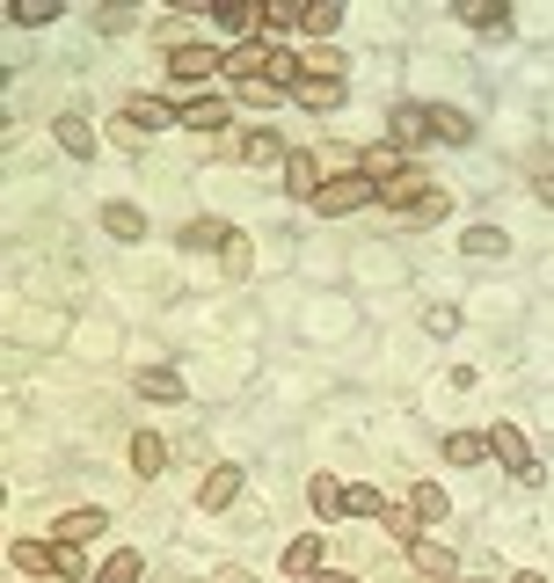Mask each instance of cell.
I'll return each mask as SVG.
<instances>
[{
    "instance_id": "6da1fadb",
    "label": "cell",
    "mask_w": 554,
    "mask_h": 583,
    "mask_svg": "<svg viewBox=\"0 0 554 583\" xmlns=\"http://www.w3.org/2000/svg\"><path fill=\"white\" fill-rule=\"evenodd\" d=\"M380 197V183H365V176H329L321 190H314V212L321 219H343V212H358V205H372Z\"/></svg>"
},
{
    "instance_id": "7a4b0ae2",
    "label": "cell",
    "mask_w": 554,
    "mask_h": 583,
    "mask_svg": "<svg viewBox=\"0 0 554 583\" xmlns=\"http://www.w3.org/2000/svg\"><path fill=\"white\" fill-rule=\"evenodd\" d=\"M489 460L511 467L519 481H533V475H540V460H533V445H525V430H519V424H496V430H489Z\"/></svg>"
},
{
    "instance_id": "3957f363",
    "label": "cell",
    "mask_w": 554,
    "mask_h": 583,
    "mask_svg": "<svg viewBox=\"0 0 554 583\" xmlns=\"http://www.w3.org/2000/svg\"><path fill=\"white\" fill-rule=\"evenodd\" d=\"M270 66H277V44H256V37L226 52V73H234V89H248V81H270Z\"/></svg>"
},
{
    "instance_id": "277c9868",
    "label": "cell",
    "mask_w": 554,
    "mask_h": 583,
    "mask_svg": "<svg viewBox=\"0 0 554 583\" xmlns=\"http://www.w3.org/2000/svg\"><path fill=\"white\" fill-rule=\"evenodd\" d=\"M124 124H132L138 139H146V132H168V124H183V103H161V95H132V103H124Z\"/></svg>"
},
{
    "instance_id": "5b68a950",
    "label": "cell",
    "mask_w": 554,
    "mask_h": 583,
    "mask_svg": "<svg viewBox=\"0 0 554 583\" xmlns=\"http://www.w3.org/2000/svg\"><path fill=\"white\" fill-rule=\"evenodd\" d=\"M219 59H226V52H212V44H197V37H191V44H183V52H168V73H175V89L191 95L197 81H205V73L219 66Z\"/></svg>"
},
{
    "instance_id": "8992f818",
    "label": "cell",
    "mask_w": 554,
    "mask_h": 583,
    "mask_svg": "<svg viewBox=\"0 0 554 583\" xmlns=\"http://www.w3.org/2000/svg\"><path fill=\"white\" fill-rule=\"evenodd\" d=\"M409 562H416V576H423V583H452V576H460L452 548H438V540H416V548H409Z\"/></svg>"
},
{
    "instance_id": "52a82bcc",
    "label": "cell",
    "mask_w": 554,
    "mask_h": 583,
    "mask_svg": "<svg viewBox=\"0 0 554 583\" xmlns=\"http://www.w3.org/2000/svg\"><path fill=\"white\" fill-rule=\"evenodd\" d=\"M183 248H197V256H226V248H234V227H226V219H191V227H183Z\"/></svg>"
},
{
    "instance_id": "ba28073f",
    "label": "cell",
    "mask_w": 554,
    "mask_h": 583,
    "mask_svg": "<svg viewBox=\"0 0 554 583\" xmlns=\"http://www.w3.org/2000/svg\"><path fill=\"white\" fill-rule=\"evenodd\" d=\"M212 22H219L226 37H242V44H248V37L270 22V8H256V0H248V8H242V0H226V8H212Z\"/></svg>"
},
{
    "instance_id": "9c48e42d",
    "label": "cell",
    "mask_w": 554,
    "mask_h": 583,
    "mask_svg": "<svg viewBox=\"0 0 554 583\" xmlns=\"http://www.w3.org/2000/svg\"><path fill=\"white\" fill-rule=\"evenodd\" d=\"M132 387L146 394V402H183V394H191V387H183V379H175L168 365H138V372H132Z\"/></svg>"
},
{
    "instance_id": "30bf717a",
    "label": "cell",
    "mask_w": 554,
    "mask_h": 583,
    "mask_svg": "<svg viewBox=\"0 0 554 583\" xmlns=\"http://www.w3.org/2000/svg\"><path fill=\"white\" fill-rule=\"evenodd\" d=\"M358 176L365 183H394V176H409V160H401V146L387 139V146H372V154H358Z\"/></svg>"
},
{
    "instance_id": "8fae6325",
    "label": "cell",
    "mask_w": 554,
    "mask_h": 583,
    "mask_svg": "<svg viewBox=\"0 0 554 583\" xmlns=\"http://www.w3.org/2000/svg\"><path fill=\"white\" fill-rule=\"evenodd\" d=\"M321 183H329V176H321V154H293V160H285V190H293V197H307V205H314Z\"/></svg>"
},
{
    "instance_id": "7c38bea8",
    "label": "cell",
    "mask_w": 554,
    "mask_h": 583,
    "mask_svg": "<svg viewBox=\"0 0 554 583\" xmlns=\"http://www.w3.org/2000/svg\"><path fill=\"white\" fill-rule=\"evenodd\" d=\"M293 95L314 110V117H329V110H343V81H321V73H307V81H299Z\"/></svg>"
},
{
    "instance_id": "4fadbf2b",
    "label": "cell",
    "mask_w": 554,
    "mask_h": 583,
    "mask_svg": "<svg viewBox=\"0 0 554 583\" xmlns=\"http://www.w3.org/2000/svg\"><path fill=\"white\" fill-rule=\"evenodd\" d=\"M234 496H242V467H212L205 489H197V503H205V511H226Z\"/></svg>"
},
{
    "instance_id": "5bb4252c",
    "label": "cell",
    "mask_w": 554,
    "mask_h": 583,
    "mask_svg": "<svg viewBox=\"0 0 554 583\" xmlns=\"http://www.w3.org/2000/svg\"><path fill=\"white\" fill-rule=\"evenodd\" d=\"M226 117H234V110H226L219 95H183V124H191V132H219Z\"/></svg>"
},
{
    "instance_id": "9a60e30c",
    "label": "cell",
    "mask_w": 554,
    "mask_h": 583,
    "mask_svg": "<svg viewBox=\"0 0 554 583\" xmlns=\"http://www.w3.org/2000/svg\"><path fill=\"white\" fill-rule=\"evenodd\" d=\"M431 139H445V146H474V124L460 117L452 103H431Z\"/></svg>"
},
{
    "instance_id": "2e32d148",
    "label": "cell",
    "mask_w": 554,
    "mask_h": 583,
    "mask_svg": "<svg viewBox=\"0 0 554 583\" xmlns=\"http://www.w3.org/2000/svg\"><path fill=\"white\" fill-rule=\"evenodd\" d=\"M321 532H307V540H293V548H285V576H321Z\"/></svg>"
},
{
    "instance_id": "e0dca14e",
    "label": "cell",
    "mask_w": 554,
    "mask_h": 583,
    "mask_svg": "<svg viewBox=\"0 0 554 583\" xmlns=\"http://www.w3.org/2000/svg\"><path fill=\"white\" fill-rule=\"evenodd\" d=\"M423 197H431V183L416 176V168H409V176H394V183H380V205H401V212H416Z\"/></svg>"
},
{
    "instance_id": "ac0fdd59",
    "label": "cell",
    "mask_w": 554,
    "mask_h": 583,
    "mask_svg": "<svg viewBox=\"0 0 554 583\" xmlns=\"http://www.w3.org/2000/svg\"><path fill=\"white\" fill-rule=\"evenodd\" d=\"M161 467H168V445L154 430H132V475H161Z\"/></svg>"
},
{
    "instance_id": "d6986e66",
    "label": "cell",
    "mask_w": 554,
    "mask_h": 583,
    "mask_svg": "<svg viewBox=\"0 0 554 583\" xmlns=\"http://www.w3.org/2000/svg\"><path fill=\"white\" fill-rule=\"evenodd\" d=\"M416 139H431V110H423V103H401L394 110V146H416Z\"/></svg>"
},
{
    "instance_id": "ffe728a7",
    "label": "cell",
    "mask_w": 554,
    "mask_h": 583,
    "mask_svg": "<svg viewBox=\"0 0 554 583\" xmlns=\"http://www.w3.org/2000/svg\"><path fill=\"white\" fill-rule=\"evenodd\" d=\"M103 233H117V241H138V233H146V212H138V205H103Z\"/></svg>"
},
{
    "instance_id": "44dd1931",
    "label": "cell",
    "mask_w": 554,
    "mask_h": 583,
    "mask_svg": "<svg viewBox=\"0 0 554 583\" xmlns=\"http://www.w3.org/2000/svg\"><path fill=\"white\" fill-rule=\"evenodd\" d=\"M103 525H110L103 511H66V518H59V540H66V548H81V540H95Z\"/></svg>"
},
{
    "instance_id": "7402d4cb",
    "label": "cell",
    "mask_w": 554,
    "mask_h": 583,
    "mask_svg": "<svg viewBox=\"0 0 554 583\" xmlns=\"http://www.w3.org/2000/svg\"><path fill=\"white\" fill-rule=\"evenodd\" d=\"M242 154L256 160V168H285V160H293V154H285V139H277V132H248V146H242Z\"/></svg>"
},
{
    "instance_id": "603a6c76",
    "label": "cell",
    "mask_w": 554,
    "mask_h": 583,
    "mask_svg": "<svg viewBox=\"0 0 554 583\" xmlns=\"http://www.w3.org/2000/svg\"><path fill=\"white\" fill-rule=\"evenodd\" d=\"M409 511L423 518V525H438V518H445L452 503H445V489H438V481H416V496H409Z\"/></svg>"
},
{
    "instance_id": "cb8c5ba5",
    "label": "cell",
    "mask_w": 554,
    "mask_h": 583,
    "mask_svg": "<svg viewBox=\"0 0 554 583\" xmlns=\"http://www.w3.org/2000/svg\"><path fill=\"white\" fill-rule=\"evenodd\" d=\"M445 460H452V467H482V460H489V438L460 430V438H445Z\"/></svg>"
},
{
    "instance_id": "d4e9b609",
    "label": "cell",
    "mask_w": 554,
    "mask_h": 583,
    "mask_svg": "<svg viewBox=\"0 0 554 583\" xmlns=\"http://www.w3.org/2000/svg\"><path fill=\"white\" fill-rule=\"evenodd\" d=\"M8 554H16V569H30V576H44V569L59 562V548H44V540H16Z\"/></svg>"
},
{
    "instance_id": "484cf974",
    "label": "cell",
    "mask_w": 554,
    "mask_h": 583,
    "mask_svg": "<svg viewBox=\"0 0 554 583\" xmlns=\"http://www.w3.org/2000/svg\"><path fill=\"white\" fill-rule=\"evenodd\" d=\"M59 146H66L73 160H88V154H95V132H88L81 117H59Z\"/></svg>"
},
{
    "instance_id": "4316f807",
    "label": "cell",
    "mask_w": 554,
    "mask_h": 583,
    "mask_svg": "<svg viewBox=\"0 0 554 583\" xmlns=\"http://www.w3.org/2000/svg\"><path fill=\"white\" fill-rule=\"evenodd\" d=\"M460 248H468V256H503L511 233H503V227H474V233H460Z\"/></svg>"
},
{
    "instance_id": "83f0119b",
    "label": "cell",
    "mask_w": 554,
    "mask_h": 583,
    "mask_svg": "<svg viewBox=\"0 0 554 583\" xmlns=\"http://www.w3.org/2000/svg\"><path fill=\"white\" fill-rule=\"evenodd\" d=\"M380 525H387V532H394L401 548H416V540H423V518H416V511H409V503H401V511H387V518H380Z\"/></svg>"
},
{
    "instance_id": "f1b7e54d",
    "label": "cell",
    "mask_w": 554,
    "mask_h": 583,
    "mask_svg": "<svg viewBox=\"0 0 554 583\" xmlns=\"http://www.w3.org/2000/svg\"><path fill=\"white\" fill-rule=\"evenodd\" d=\"M138 576H146V562H138V554H110L95 583H138Z\"/></svg>"
},
{
    "instance_id": "f546056e",
    "label": "cell",
    "mask_w": 554,
    "mask_h": 583,
    "mask_svg": "<svg viewBox=\"0 0 554 583\" xmlns=\"http://www.w3.org/2000/svg\"><path fill=\"white\" fill-rule=\"evenodd\" d=\"M307 496H314V511H321V518H336V511H343V489H336L329 475H314V481H307Z\"/></svg>"
},
{
    "instance_id": "4dcf8cb0",
    "label": "cell",
    "mask_w": 554,
    "mask_h": 583,
    "mask_svg": "<svg viewBox=\"0 0 554 583\" xmlns=\"http://www.w3.org/2000/svg\"><path fill=\"white\" fill-rule=\"evenodd\" d=\"M307 73H321V81H343V52H336V44H314V52H307Z\"/></svg>"
},
{
    "instance_id": "1f68e13d",
    "label": "cell",
    "mask_w": 554,
    "mask_h": 583,
    "mask_svg": "<svg viewBox=\"0 0 554 583\" xmlns=\"http://www.w3.org/2000/svg\"><path fill=\"white\" fill-rule=\"evenodd\" d=\"M460 22H468V30H503V8H482V0H468V8H460Z\"/></svg>"
},
{
    "instance_id": "d6a6232c",
    "label": "cell",
    "mask_w": 554,
    "mask_h": 583,
    "mask_svg": "<svg viewBox=\"0 0 554 583\" xmlns=\"http://www.w3.org/2000/svg\"><path fill=\"white\" fill-rule=\"evenodd\" d=\"M343 511H350V518H387V503H380L372 489H343Z\"/></svg>"
},
{
    "instance_id": "836d02e7",
    "label": "cell",
    "mask_w": 554,
    "mask_h": 583,
    "mask_svg": "<svg viewBox=\"0 0 554 583\" xmlns=\"http://www.w3.org/2000/svg\"><path fill=\"white\" fill-rule=\"evenodd\" d=\"M52 576L81 583V576H88V554H81V548H66V540H59V562H52Z\"/></svg>"
},
{
    "instance_id": "e575fe53",
    "label": "cell",
    "mask_w": 554,
    "mask_h": 583,
    "mask_svg": "<svg viewBox=\"0 0 554 583\" xmlns=\"http://www.w3.org/2000/svg\"><path fill=\"white\" fill-rule=\"evenodd\" d=\"M423 329H431V336H452V329H460V306H452V300H438L431 314H423Z\"/></svg>"
},
{
    "instance_id": "d590c367",
    "label": "cell",
    "mask_w": 554,
    "mask_h": 583,
    "mask_svg": "<svg viewBox=\"0 0 554 583\" xmlns=\"http://www.w3.org/2000/svg\"><path fill=\"white\" fill-rule=\"evenodd\" d=\"M299 22H307V37H336V22H343V8H307Z\"/></svg>"
},
{
    "instance_id": "8d00e7d4",
    "label": "cell",
    "mask_w": 554,
    "mask_h": 583,
    "mask_svg": "<svg viewBox=\"0 0 554 583\" xmlns=\"http://www.w3.org/2000/svg\"><path fill=\"white\" fill-rule=\"evenodd\" d=\"M16 22H30V30H44V22H59V8H52V0H22V8H16Z\"/></svg>"
},
{
    "instance_id": "74e56055",
    "label": "cell",
    "mask_w": 554,
    "mask_h": 583,
    "mask_svg": "<svg viewBox=\"0 0 554 583\" xmlns=\"http://www.w3.org/2000/svg\"><path fill=\"white\" fill-rule=\"evenodd\" d=\"M95 30H110V37L132 30V8H103V15H95Z\"/></svg>"
},
{
    "instance_id": "f35d334b",
    "label": "cell",
    "mask_w": 554,
    "mask_h": 583,
    "mask_svg": "<svg viewBox=\"0 0 554 583\" xmlns=\"http://www.w3.org/2000/svg\"><path fill=\"white\" fill-rule=\"evenodd\" d=\"M242 103H248V110H263V103H277V89H270V81H248Z\"/></svg>"
},
{
    "instance_id": "ab89813d",
    "label": "cell",
    "mask_w": 554,
    "mask_h": 583,
    "mask_svg": "<svg viewBox=\"0 0 554 583\" xmlns=\"http://www.w3.org/2000/svg\"><path fill=\"white\" fill-rule=\"evenodd\" d=\"M307 583H358V576H343V569H321V576H307Z\"/></svg>"
},
{
    "instance_id": "60d3db41",
    "label": "cell",
    "mask_w": 554,
    "mask_h": 583,
    "mask_svg": "<svg viewBox=\"0 0 554 583\" xmlns=\"http://www.w3.org/2000/svg\"><path fill=\"white\" fill-rule=\"evenodd\" d=\"M533 190H540V205H554V176H540V183H533Z\"/></svg>"
},
{
    "instance_id": "b9f144b4",
    "label": "cell",
    "mask_w": 554,
    "mask_h": 583,
    "mask_svg": "<svg viewBox=\"0 0 554 583\" xmlns=\"http://www.w3.org/2000/svg\"><path fill=\"white\" fill-rule=\"evenodd\" d=\"M219 583H248V569H219Z\"/></svg>"
},
{
    "instance_id": "7bdbcfd3",
    "label": "cell",
    "mask_w": 554,
    "mask_h": 583,
    "mask_svg": "<svg viewBox=\"0 0 554 583\" xmlns=\"http://www.w3.org/2000/svg\"><path fill=\"white\" fill-rule=\"evenodd\" d=\"M511 583H547V576H540V569H533V576H511Z\"/></svg>"
}]
</instances>
